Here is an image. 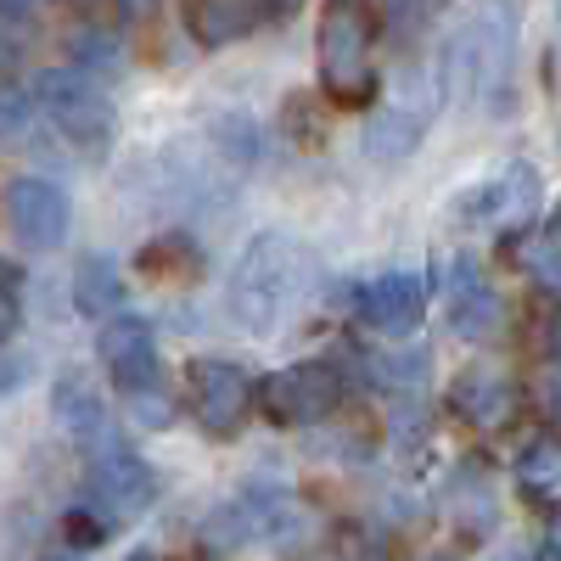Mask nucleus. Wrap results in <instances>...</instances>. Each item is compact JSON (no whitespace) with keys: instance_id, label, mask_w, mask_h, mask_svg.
<instances>
[{"instance_id":"16","label":"nucleus","mask_w":561,"mask_h":561,"mask_svg":"<svg viewBox=\"0 0 561 561\" xmlns=\"http://www.w3.org/2000/svg\"><path fill=\"white\" fill-rule=\"evenodd\" d=\"M57 421L79 438V444H107L113 438V427H107V410H102V399H96V388H90L79 370H68V377H57Z\"/></svg>"},{"instance_id":"20","label":"nucleus","mask_w":561,"mask_h":561,"mask_svg":"<svg viewBox=\"0 0 561 561\" xmlns=\"http://www.w3.org/2000/svg\"><path fill=\"white\" fill-rule=\"evenodd\" d=\"M523 264H528V275L539 280L545 293H556V287H561V225H556V219H550V225H539L534 237H528Z\"/></svg>"},{"instance_id":"11","label":"nucleus","mask_w":561,"mask_h":561,"mask_svg":"<svg viewBox=\"0 0 561 561\" xmlns=\"http://www.w3.org/2000/svg\"><path fill=\"white\" fill-rule=\"evenodd\" d=\"M449 415H460L466 427H483V433H505L511 421L523 415V388L505 382L500 370H460V377L449 382Z\"/></svg>"},{"instance_id":"24","label":"nucleus","mask_w":561,"mask_h":561,"mask_svg":"<svg viewBox=\"0 0 561 561\" xmlns=\"http://www.w3.org/2000/svg\"><path fill=\"white\" fill-rule=\"evenodd\" d=\"M124 404L135 410V421H140V427H169V421H174V404L158 393V388H140V393H124Z\"/></svg>"},{"instance_id":"26","label":"nucleus","mask_w":561,"mask_h":561,"mask_svg":"<svg viewBox=\"0 0 561 561\" xmlns=\"http://www.w3.org/2000/svg\"><path fill=\"white\" fill-rule=\"evenodd\" d=\"M343 556L354 561H382V539L370 528H343Z\"/></svg>"},{"instance_id":"5","label":"nucleus","mask_w":561,"mask_h":561,"mask_svg":"<svg viewBox=\"0 0 561 561\" xmlns=\"http://www.w3.org/2000/svg\"><path fill=\"white\" fill-rule=\"evenodd\" d=\"M444 102V84H438V68H404L399 73V90H393V102L382 113H370L365 124V152L377 158V163H399L421 147V135H427L433 113Z\"/></svg>"},{"instance_id":"3","label":"nucleus","mask_w":561,"mask_h":561,"mask_svg":"<svg viewBox=\"0 0 561 561\" xmlns=\"http://www.w3.org/2000/svg\"><path fill=\"white\" fill-rule=\"evenodd\" d=\"M304 293H309V253L293 237H280V230H264L242 253L237 275H230V314L248 332H275L280 314Z\"/></svg>"},{"instance_id":"1","label":"nucleus","mask_w":561,"mask_h":561,"mask_svg":"<svg viewBox=\"0 0 561 561\" xmlns=\"http://www.w3.org/2000/svg\"><path fill=\"white\" fill-rule=\"evenodd\" d=\"M511 68H517V7L511 0H483V7L455 28L438 62V84L455 102H478L505 113L511 102Z\"/></svg>"},{"instance_id":"10","label":"nucleus","mask_w":561,"mask_h":561,"mask_svg":"<svg viewBox=\"0 0 561 561\" xmlns=\"http://www.w3.org/2000/svg\"><path fill=\"white\" fill-rule=\"evenodd\" d=\"M7 219H12V230H18V242H28V248H39V253H51V248H62V237H68L73 208H68V197H62V185L28 174V180H12V192H7Z\"/></svg>"},{"instance_id":"30","label":"nucleus","mask_w":561,"mask_h":561,"mask_svg":"<svg viewBox=\"0 0 561 561\" xmlns=\"http://www.w3.org/2000/svg\"><path fill=\"white\" fill-rule=\"evenodd\" d=\"M275 7H280V12H287V7H298V0H275Z\"/></svg>"},{"instance_id":"17","label":"nucleus","mask_w":561,"mask_h":561,"mask_svg":"<svg viewBox=\"0 0 561 561\" xmlns=\"http://www.w3.org/2000/svg\"><path fill=\"white\" fill-rule=\"evenodd\" d=\"M455 275H460V280H449V320H455V332H460V337H483V332H494L500 298L472 275V259H460Z\"/></svg>"},{"instance_id":"28","label":"nucleus","mask_w":561,"mask_h":561,"mask_svg":"<svg viewBox=\"0 0 561 561\" xmlns=\"http://www.w3.org/2000/svg\"><path fill=\"white\" fill-rule=\"evenodd\" d=\"M539 561H556V539H545V545H539Z\"/></svg>"},{"instance_id":"18","label":"nucleus","mask_w":561,"mask_h":561,"mask_svg":"<svg viewBox=\"0 0 561 561\" xmlns=\"http://www.w3.org/2000/svg\"><path fill=\"white\" fill-rule=\"evenodd\" d=\"M73 304H79V314H90V320H107V314L124 304V275H118V264L102 259V253L79 259V270H73Z\"/></svg>"},{"instance_id":"6","label":"nucleus","mask_w":561,"mask_h":561,"mask_svg":"<svg viewBox=\"0 0 561 561\" xmlns=\"http://www.w3.org/2000/svg\"><path fill=\"white\" fill-rule=\"evenodd\" d=\"M343 393H348V388H343V377H337V365L298 359V365L270 370V377L253 388V404H264V415L280 421V427H314V421L337 415Z\"/></svg>"},{"instance_id":"27","label":"nucleus","mask_w":561,"mask_h":561,"mask_svg":"<svg viewBox=\"0 0 561 561\" xmlns=\"http://www.w3.org/2000/svg\"><path fill=\"white\" fill-rule=\"evenodd\" d=\"M163 7V0H118V12H124V23H147L152 12Z\"/></svg>"},{"instance_id":"29","label":"nucleus","mask_w":561,"mask_h":561,"mask_svg":"<svg viewBox=\"0 0 561 561\" xmlns=\"http://www.w3.org/2000/svg\"><path fill=\"white\" fill-rule=\"evenodd\" d=\"M28 7V0H0V12H23Z\"/></svg>"},{"instance_id":"32","label":"nucleus","mask_w":561,"mask_h":561,"mask_svg":"<svg viewBox=\"0 0 561 561\" xmlns=\"http://www.w3.org/2000/svg\"><path fill=\"white\" fill-rule=\"evenodd\" d=\"M68 7H90V0H68Z\"/></svg>"},{"instance_id":"22","label":"nucleus","mask_w":561,"mask_h":561,"mask_svg":"<svg viewBox=\"0 0 561 561\" xmlns=\"http://www.w3.org/2000/svg\"><path fill=\"white\" fill-rule=\"evenodd\" d=\"M23 325V275L0 259V343H12Z\"/></svg>"},{"instance_id":"4","label":"nucleus","mask_w":561,"mask_h":561,"mask_svg":"<svg viewBox=\"0 0 561 561\" xmlns=\"http://www.w3.org/2000/svg\"><path fill=\"white\" fill-rule=\"evenodd\" d=\"M34 102L84 158H102L113 147V102H107V90L90 73H79V68H45L34 79Z\"/></svg>"},{"instance_id":"23","label":"nucleus","mask_w":561,"mask_h":561,"mask_svg":"<svg viewBox=\"0 0 561 561\" xmlns=\"http://www.w3.org/2000/svg\"><path fill=\"white\" fill-rule=\"evenodd\" d=\"M449 7V0H388V12H393V28L404 34V39H415L421 28H427L438 12Z\"/></svg>"},{"instance_id":"7","label":"nucleus","mask_w":561,"mask_h":561,"mask_svg":"<svg viewBox=\"0 0 561 561\" xmlns=\"http://www.w3.org/2000/svg\"><path fill=\"white\" fill-rule=\"evenodd\" d=\"M158 500V478H152V466L129 455L118 438L96 444V466H90V505L84 511H96V528H113V523H129L140 517Z\"/></svg>"},{"instance_id":"8","label":"nucleus","mask_w":561,"mask_h":561,"mask_svg":"<svg viewBox=\"0 0 561 561\" xmlns=\"http://www.w3.org/2000/svg\"><path fill=\"white\" fill-rule=\"evenodd\" d=\"M192 415L208 438H237L253 415V377L237 359H197L192 365Z\"/></svg>"},{"instance_id":"25","label":"nucleus","mask_w":561,"mask_h":561,"mask_svg":"<svg viewBox=\"0 0 561 561\" xmlns=\"http://www.w3.org/2000/svg\"><path fill=\"white\" fill-rule=\"evenodd\" d=\"M73 57L84 62V68H102V73H113L118 68V51H113V39L107 34H73Z\"/></svg>"},{"instance_id":"14","label":"nucleus","mask_w":561,"mask_h":561,"mask_svg":"<svg viewBox=\"0 0 561 561\" xmlns=\"http://www.w3.org/2000/svg\"><path fill=\"white\" fill-rule=\"evenodd\" d=\"M180 18L197 45L219 51V45H237L264 23V0H180Z\"/></svg>"},{"instance_id":"9","label":"nucleus","mask_w":561,"mask_h":561,"mask_svg":"<svg viewBox=\"0 0 561 561\" xmlns=\"http://www.w3.org/2000/svg\"><path fill=\"white\" fill-rule=\"evenodd\" d=\"M96 354H102V365L113 370V382L124 393L158 388V332L140 314H107Z\"/></svg>"},{"instance_id":"19","label":"nucleus","mask_w":561,"mask_h":561,"mask_svg":"<svg viewBox=\"0 0 561 561\" xmlns=\"http://www.w3.org/2000/svg\"><path fill=\"white\" fill-rule=\"evenodd\" d=\"M556 433H539L528 449H523V466H517V478H523V494L539 500L545 511L556 505V478H561V460H556Z\"/></svg>"},{"instance_id":"15","label":"nucleus","mask_w":561,"mask_h":561,"mask_svg":"<svg viewBox=\"0 0 561 561\" xmlns=\"http://www.w3.org/2000/svg\"><path fill=\"white\" fill-rule=\"evenodd\" d=\"M293 523V500L280 489H264V494H242L237 505L219 511V523H208V539H275L280 528Z\"/></svg>"},{"instance_id":"2","label":"nucleus","mask_w":561,"mask_h":561,"mask_svg":"<svg viewBox=\"0 0 561 561\" xmlns=\"http://www.w3.org/2000/svg\"><path fill=\"white\" fill-rule=\"evenodd\" d=\"M377 7L370 0H325L314 23V68L320 90L337 107H370L382 90L377 73Z\"/></svg>"},{"instance_id":"31","label":"nucleus","mask_w":561,"mask_h":561,"mask_svg":"<svg viewBox=\"0 0 561 561\" xmlns=\"http://www.w3.org/2000/svg\"><path fill=\"white\" fill-rule=\"evenodd\" d=\"M45 561H79V556H45Z\"/></svg>"},{"instance_id":"21","label":"nucleus","mask_w":561,"mask_h":561,"mask_svg":"<svg viewBox=\"0 0 561 561\" xmlns=\"http://www.w3.org/2000/svg\"><path fill=\"white\" fill-rule=\"evenodd\" d=\"M34 51V28L23 12H0V73H18Z\"/></svg>"},{"instance_id":"12","label":"nucleus","mask_w":561,"mask_h":561,"mask_svg":"<svg viewBox=\"0 0 561 561\" xmlns=\"http://www.w3.org/2000/svg\"><path fill=\"white\" fill-rule=\"evenodd\" d=\"M534 203H539L534 169H528V163H511L500 180L478 185V192L460 203V219H483V225H494V230H517V225H528Z\"/></svg>"},{"instance_id":"13","label":"nucleus","mask_w":561,"mask_h":561,"mask_svg":"<svg viewBox=\"0 0 561 561\" xmlns=\"http://www.w3.org/2000/svg\"><path fill=\"white\" fill-rule=\"evenodd\" d=\"M359 314L365 325H377L382 337H410L421 314H427V293H421L415 275H382L359 293Z\"/></svg>"}]
</instances>
